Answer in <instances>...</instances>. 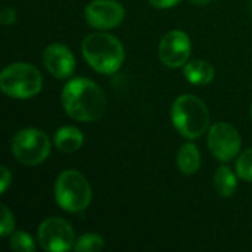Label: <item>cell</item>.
<instances>
[{
	"label": "cell",
	"mask_w": 252,
	"mask_h": 252,
	"mask_svg": "<svg viewBox=\"0 0 252 252\" xmlns=\"http://www.w3.org/2000/svg\"><path fill=\"white\" fill-rule=\"evenodd\" d=\"M62 106L68 117L77 121L99 120L106 111L105 92L89 78H74L62 90Z\"/></svg>",
	"instance_id": "obj_1"
},
{
	"label": "cell",
	"mask_w": 252,
	"mask_h": 252,
	"mask_svg": "<svg viewBox=\"0 0 252 252\" xmlns=\"http://www.w3.org/2000/svg\"><path fill=\"white\" fill-rule=\"evenodd\" d=\"M87 63L100 74H115L124 62V47L121 41L106 32H92L81 44Z\"/></svg>",
	"instance_id": "obj_2"
},
{
	"label": "cell",
	"mask_w": 252,
	"mask_h": 252,
	"mask_svg": "<svg viewBox=\"0 0 252 252\" xmlns=\"http://www.w3.org/2000/svg\"><path fill=\"white\" fill-rule=\"evenodd\" d=\"M174 128L186 139H198L208 130L210 112L204 100L195 94L179 96L171 108Z\"/></svg>",
	"instance_id": "obj_3"
},
{
	"label": "cell",
	"mask_w": 252,
	"mask_h": 252,
	"mask_svg": "<svg viewBox=\"0 0 252 252\" xmlns=\"http://www.w3.org/2000/svg\"><path fill=\"white\" fill-rule=\"evenodd\" d=\"M55 199L66 213H81L92 201V189L87 179L77 170L62 171L55 183Z\"/></svg>",
	"instance_id": "obj_4"
},
{
	"label": "cell",
	"mask_w": 252,
	"mask_h": 252,
	"mask_svg": "<svg viewBox=\"0 0 252 252\" xmlns=\"http://www.w3.org/2000/svg\"><path fill=\"white\" fill-rule=\"evenodd\" d=\"M43 87L40 71L25 62H15L6 66L0 75V89L4 94L15 99H30Z\"/></svg>",
	"instance_id": "obj_5"
},
{
	"label": "cell",
	"mask_w": 252,
	"mask_h": 252,
	"mask_svg": "<svg viewBox=\"0 0 252 252\" xmlns=\"http://www.w3.org/2000/svg\"><path fill=\"white\" fill-rule=\"evenodd\" d=\"M12 154L24 165H38L50 154L49 137L41 130L22 128L12 139Z\"/></svg>",
	"instance_id": "obj_6"
},
{
	"label": "cell",
	"mask_w": 252,
	"mask_h": 252,
	"mask_svg": "<svg viewBox=\"0 0 252 252\" xmlns=\"http://www.w3.org/2000/svg\"><path fill=\"white\" fill-rule=\"evenodd\" d=\"M38 242L44 251L65 252L74 247V230L63 219L50 217L38 227Z\"/></svg>",
	"instance_id": "obj_7"
},
{
	"label": "cell",
	"mask_w": 252,
	"mask_h": 252,
	"mask_svg": "<svg viewBox=\"0 0 252 252\" xmlns=\"http://www.w3.org/2000/svg\"><path fill=\"white\" fill-rule=\"evenodd\" d=\"M241 145L238 130L229 123H217L208 131V148L219 161H232L239 154Z\"/></svg>",
	"instance_id": "obj_8"
},
{
	"label": "cell",
	"mask_w": 252,
	"mask_h": 252,
	"mask_svg": "<svg viewBox=\"0 0 252 252\" xmlns=\"http://www.w3.org/2000/svg\"><path fill=\"white\" fill-rule=\"evenodd\" d=\"M192 50L190 38L185 31H168L159 43V58L162 63L170 68L185 66L189 61Z\"/></svg>",
	"instance_id": "obj_9"
},
{
	"label": "cell",
	"mask_w": 252,
	"mask_h": 252,
	"mask_svg": "<svg viewBox=\"0 0 252 252\" xmlns=\"http://www.w3.org/2000/svg\"><path fill=\"white\" fill-rule=\"evenodd\" d=\"M126 10L117 0H93L86 7L89 25L97 30H111L123 22Z\"/></svg>",
	"instance_id": "obj_10"
},
{
	"label": "cell",
	"mask_w": 252,
	"mask_h": 252,
	"mask_svg": "<svg viewBox=\"0 0 252 252\" xmlns=\"http://www.w3.org/2000/svg\"><path fill=\"white\" fill-rule=\"evenodd\" d=\"M43 63L46 69L59 80L68 78L75 69V58L63 44H50L43 52Z\"/></svg>",
	"instance_id": "obj_11"
},
{
	"label": "cell",
	"mask_w": 252,
	"mask_h": 252,
	"mask_svg": "<svg viewBox=\"0 0 252 252\" xmlns=\"http://www.w3.org/2000/svg\"><path fill=\"white\" fill-rule=\"evenodd\" d=\"M185 78L196 86H204L213 81L214 78V68L210 62L204 59H193L189 61L183 68Z\"/></svg>",
	"instance_id": "obj_12"
},
{
	"label": "cell",
	"mask_w": 252,
	"mask_h": 252,
	"mask_svg": "<svg viewBox=\"0 0 252 252\" xmlns=\"http://www.w3.org/2000/svg\"><path fill=\"white\" fill-rule=\"evenodd\" d=\"M83 142H84L83 133L72 126L62 127L55 133V146L65 154L77 152L83 146Z\"/></svg>",
	"instance_id": "obj_13"
},
{
	"label": "cell",
	"mask_w": 252,
	"mask_h": 252,
	"mask_svg": "<svg viewBox=\"0 0 252 252\" xmlns=\"http://www.w3.org/2000/svg\"><path fill=\"white\" fill-rule=\"evenodd\" d=\"M177 167L179 170L186 174L192 176L195 174L201 167V154L193 143H185L177 154Z\"/></svg>",
	"instance_id": "obj_14"
},
{
	"label": "cell",
	"mask_w": 252,
	"mask_h": 252,
	"mask_svg": "<svg viewBox=\"0 0 252 252\" xmlns=\"http://www.w3.org/2000/svg\"><path fill=\"white\" fill-rule=\"evenodd\" d=\"M214 188L221 198H230L238 188L235 173L226 165L219 167L214 176Z\"/></svg>",
	"instance_id": "obj_15"
},
{
	"label": "cell",
	"mask_w": 252,
	"mask_h": 252,
	"mask_svg": "<svg viewBox=\"0 0 252 252\" xmlns=\"http://www.w3.org/2000/svg\"><path fill=\"white\" fill-rule=\"evenodd\" d=\"M105 242L100 235L96 233H87L78 238V241L74 245V250L77 252H97L103 248Z\"/></svg>",
	"instance_id": "obj_16"
},
{
	"label": "cell",
	"mask_w": 252,
	"mask_h": 252,
	"mask_svg": "<svg viewBox=\"0 0 252 252\" xmlns=\"http://www.w3.org/2000/svg\"><path fill=\"white\" fill-rule=\"evenodd\" d=\"M236 173L242 180L252 183V148L245 151L238 158V161H236Z\"/></svg>",
	"instance_id": "obj_17"
},
{
	"label": "cell",
	"mask_w": 252,
	"mask_h": 252,
	"mask_svg": "<svg viewBox=\"0 0 252 252\" xmlns=\"http://www.w3.org/2000/svg\"><path fill=\"white\" fill-rule=\"evenodd\" d=\"M10 248L16 252H32L34 251V241L25 232H16L10 238Z\"/></svg>",
	"instance_id": "obj_18"
},
{
	"label": "cell",
	"mask_w": 252,
	"mask_h": 252,
	"mask_svg": "<svg viewBox=\"0 0 252 252\" xmlns=\"http://www.w3.org/2000/svg\"><path fill=\"white\" fill-rule=\"evenodd\" d=\"M15 229V219L12 211L3 204L1 205V223H0V235L3 238L9 236Z\"/></svg>",
	"instance_id": "obj_19"
},
{
	"label": "cell",
	"mask_w": 252,
	"mask_h": 252,
	"mask_svg": "<svg viewBox=\"0 0 252 252\" xmlns=\"http://www.w3.org/2000/svg\"><path fill=\"white\" fill-rule=\"evenodd\" d=\"M0 22L3 25H12L16 22V10L10 6L3 7L1 13H0Z\"/></svg>",
	"instance_id": "obj_20"
},
{
	"label": "cell",
	"mask_w": 252,
	"mask_h": 252,
	"mask_svg": "<svg viewBox=\"0 0 252 252\" xmlns=\"http://www.w3.org/2000/svg\"><path fill=\"white\" fill-rule=\"evenodd\" d=\"M10 182H12V174H10V171H9L6 167H1V180H0V192H1V193L6 192V189L9 188Z\"/></svg>",
	"instance_id": "obj_21"
},
{
	"label": "cell",
	"mask_w": 252,
	"mask_h": 252,
	"mask_svg": "<svg viewBox=\"0 0 252 252\" xmlns=\"http://www.w3.org/2000/svg\"><path fill=\"white\" fill-rule=\"evenodd\" d=\"M182 0H149V3L158 9H168L176 6L177 3H180Z\"/></svg>",
	"instance_id": "obj_22"
},
{
	"label": "cell",
	"mask_w": 252,
	"mask_h": 252,
	"mask_svg": "<svg viewBox=\"0 0 252 252\" xmlns=\"http://www.w3.org/2000/svg\"><path fill=\"white\" fill-rule=\"evenodd\" d=\"M193 4H196V6H204V4H207V3H210L211 0H190Z\"/></svg>",
	"instance_id": "obj_23"
},
{
	"label": "cell",
	"mask_w": 252,
	"mask_h": 252,
	"mask_svg": "<svg viewBox=\"0 0 252 252\" xmlns=\"http://www.w3.org/2000/svg\"><path fill=\"white\" fill-rule=\"evenodd\" d=\"M250 10H251V15H252V0H250Z\"/></svg>",
	"instance_id": "obj_24"
},
{
	"label": "cell",
	"mask_w": 252,
	"mask_h": 252,
	"mask_svg": "<svg viewBox=\"0 0 252 252\" xmlns=\"http://www.w3.org/2000/svg\"><path fill=\"white\" fill-rule=\"evenodd\" d=\"M251 117H252V105H251Z\"/></svg>",
	"instance_id": "obj_25"
}]
</instances>
